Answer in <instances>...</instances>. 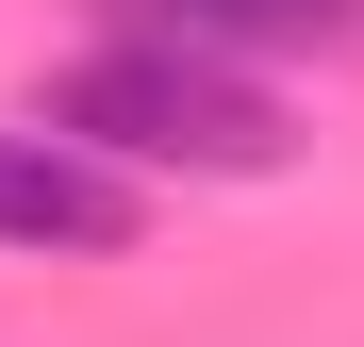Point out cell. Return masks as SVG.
Listing matches in <instances>:
<instances>
[{
    "label": "cell",
    "instance_id": "obj_1",
    "mask_svg": "<svg viewBox=\"0 0 364 347\" xmlns=\"http://www.w3.org/2000/svg\"><path fill=\"white\" fill-rule=\"evenodd\" d=\"M33 133H67V149H100V165H182V182H265V165L298 149L265 83L199 67V50H149V33L83 50V67L50 83V116H33Z\"/></svg>",
    "mask_w": 364,
    "mask_h": 347
},
{
    "label": "cell",
    "instance_id": "obj_2",
    "mask_svg": "<svg viewBox=\"0 0 364 347\" xmlns=\"http://www.w3.org/2000/svg\"><path fill=\"white\" fill-rule=\"evenodd\" d=\"M133 165H100V149H67V133H17L0 116V248H133Z\"/></svg>",
    "mask_w": 364,
    "mask_h": 347
},
{
    "label": "cell",
    "instance_id": "obj_3",
    "mask_svg": "<svg viewBox=\"0 0 364 347\" xmlns=\"http://www.w3.org/2000/svg\"><path fill=\"white\" fill-rule=\"evenodd\" d=\"M149 50H199V67H232V50H331L364 33V0H116Z\"/></svg>",
    "mask_w": 364,
    "mask_h": 347
}]
</instances>
